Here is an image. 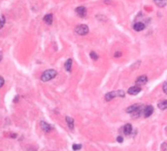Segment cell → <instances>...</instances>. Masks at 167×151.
I'll use <instances>...</instances> for the list:
<instances>
[{"label": "cell", "instance_id": "cell-1", "mask_svg": "<svg viewBox=\"0 0 167 151\" xmlns=\"http://www.w3.org/2000/svg\"><path fill=\"white\" fill-rule=\"evenodd\" d=\"M56 76H57V72L55 70H46L45 72L42 73L41 77H40V80L42 81H49L50 80L54 79Z\"/></svg>", "mask_w": 167, "mask_h": 151}, {"label": "cell", "instance_id": "cell-2", "mask_svg": "<svg viewBox=\"0 0 167 151\" xmlns=\"http://www.w3.org/2000/svg\"><path fill=\"white\" fill-rule=\"evenodd\" d=\"M115 97H125V91L123 90H113L111 92H108L105 94V100L110 101Z\"/></svg>", "mask_w": 167, "mask_h": 151}, {"label": "cell", "instance_id": "cell-3", "mask_svg": "<svg viewBox=\"0 0 167 151\" xmlns=\"http://www.w3.org/2000/svg\"><path fill=\"white\" fill-rule=\"evenodd\" d=\"M75 32L79 35H86L89 34V30L87 25H79L75 28Z\"/></svg>", "mask_w": 167, "mask_h": 151}, {"label": "cell", "instance_id": "cell-4", "mask_svg": "<svg viewBox=\"0 0 167 151\" xmlns=\"http://www.w3.org/2000/svg\"><path fill=\"white\" fill-rule=\"evenodd\" d=\"M153 113V107L151 105H145L142 107V116L145 118H148L152 115Z\"/></svg>", "mask_w": 167, "mask_h": 151}, {"label": "cell", "instance_id": "cell-5", "mask_svg": "<svg viewBox=\"0 0 167 151\" xmlns=\"http://www.w3.org/2000/svg\"><path fill=\"white\" fill-rule=\"evenodd\" d=\"M141 90H142V88L139 85H134V86H131L128 89L127 92L129 93L130 95H137V94H139V93L141 92Z\"/></svg>", "mask_w": 167, "mask_h": 151}, {"label": "cell", "instance_id": "cell-6", "mask_svg": "<svg viewBox=\"0 0 167 151\" xmlns=\"http://www.w3.org/2000/svg\"><path fill=\"white\" fill-rule=\"evenodd\" d=\"M40 128L41 129L45 131V132H49V131H51L52 130V126H50L48 123H46L44 121H41L40 122Z\"/></svg>", "mask_w": 167, "mask_h": 151}, {"label": "cell", "instance_id": "cell-7", "mask_svg": "<svg viewBox=\"0 0 167 151\" xmlns=\"http://www.w3.org/2000/svg\"><path fill=\"white\" fill-rule=\"evenodd\" d=\"M76 13H77V15L80 16V17H86V15H87V9H86V7H84V6H80V7H77L76 8Z\"/></svg>", "mask_w": 167, "mask_h": 151}, {"label": "cell", "instance_id": "cell-8", "mask_svg": "<svg viewBox=\"0 0 167 151\" xmlns=\"http://www.w3.org/2000/svg\"><path fill=\"white\" fill-rule=\"evenodd\" d=\"M147 81H148L147 77H146L145 75H143V76H140V77L137 79L136 83H137L138 85H143V84H145V83L147 82Z\"/></svg>", "mask_w": 167, "mask_h": 151}, {"label": "cell", "instance_id": "cell-9", "mask_svg": "<svg viewBox=\"0 0 167 151\" xmlns=\"http://www.w3.org/2000/svg\"><path fill=\"white\" fill-rule=\"evenodd\" d=\"M123 132L125 135H130L132 132H133V128H132V125L130 124H127L123 127Z\"/></svg>", "mask_w": 167, "mask_h": 151}, {"label": "cell", "instance_id": "cell-10", "mask_svg": "<svg viewBox=\"0 0 167 151\" xmlns=\"http://www.w3.org/2000/svg\"><path fill=\"white\" fill-rule=\"evenodd\" d=\"M145 24L140 23V22H139V23H136L133 26V29L136 31V32H142V31L145 30Z\"/></svg>", "mask_w": 167, "mask_h": 151}, {"label": "cell", "instance_id": "cell-11", "mask_svg": "<svg viewBox=\"0 0 167 151\" xmlns=\"http://www.w3.org/2000/svg\"><path fill=\"white\" fill-rule=\"evenodd\" d=\"M43 21H44V23L47 24V25H51L52 22H53V15H52V14H47V15H45L44 17H43Z\"/></svg>", "mask_w": 167, "mask_h": 151}, {"label": "cell", "instance_id": "cell-12", "mask_svg": "<svg viewBox=\"0 0 167 151\" xmlns=\"http://www.w3.org/2000/svg\"><path fill=\"white\" fill-rule=\"evenodd\" d=\"M66 123L67 125H68V128H70V129H74L75 128V125H74V120L72 119V118H70L69 116H66Z\"/></svg>", "mask_w": 167, "mask_h": 151}, {"label": "cell", "instance_id": "cell-13", "mask_svg": "<svg viewBox=\"0 0 167 151\" xmlns=\"http://www.w3.org/2000/svg\"><path fill=\"white\" fill-rule=\"evenodd\" d=\"M72 64H73L72 59H68L66 62H65L64 67H65V69H66L67 72H71V70H72Z\"/></svg>", "mask_w": 167, "mask_h": 151}, {"label": "cell", "instance_id": "cell-14", "mask_svg": "<svg viewBox=\"0 0 167 151\" xmlns=\"http://www.w3.org/2000/svg\"><path fill=\"white\" fill-rule=\"evenodd\" d=\"M158 108L160 109V110H166L167 109V100H162V101H160V102H158Z\"/></svg>", "mask_w": 167, "mask_h": 151}, {"label": "cell", "instance_id": "cell-15", "mask_svg": "<svg viewBox=\"0 0 167 151\" xmlns=\"http://www.w3.org/2000/svg\"><path fill=\"white\" fill-rule=\"evenodd\" d=\"M154 2H155L156 5L160 8H163L167 4V0H154Z\"/></svg>", "mask_w": 167, "mask_h": 151}, {"label": "cell", "instance_id": "cell-16", "mask_svg": "<svg viewBox=\"0 0 167 151\" xmlns=\"http://www.w3.org/2000/svg\"><path fill=\"white\" fill-rule=\"evenodd\" d=\"M89 56H90V58L92 59V60H97V59H98V55H97L95 52H93V51H91V52L89 53Z\"/></svg>", "mask_w": 167, "mask_h": 151}, {"label": "cell", "instance_id": "cell-17", "mask_svg": "<svg viewBox=\"0 0 167 151\" xmlns=\"http://www.w3.org/2000/svg\"><path fill=\"white\" fill-rule=\"evenodd\" d=\"M4 25H5V18H4L3 15H1V16H0V29H1Z\"/></svg>", "mask_w": 167, "mask_h": 151}, {"label": "cell", "instance_id": "cell-18", "mask_svg": "<svg viewBox=\"0 0 167 151\" xmlns=\"http://www.w3.org/2000/svg\"><path fill=\"white\" fill-rule=\"evenodd\" d=\"M72 148H73V150L78 151V150H80V149L82 148V145H81V144H73Z\"/></svg>", "mask_w": 167, "mask_h": 151}, {"label": "cell", "instance_id": "cell-19", "mask_svg": "<svg viewBox=\"0 0 167 151\" xmlns=\"http://www.w3.org/2000/svg\"><path fill=\"white\" fill-rule=\"evenodd\" d=\"M161 151H167V143L166 142H163L161 144Z\"/></svg>", "mask_w": 167, "mask_h": 151}, {"label": "cell", "instance_id": "cell-20", "mask_svg": "<svg viewBox=\"0 0 167 151\" xmlns=\"http://www.w3.org/2000/svg\"><path fill=\"white\" fill-rule=\"evenodd\" d=\"M162 90H163V92L167 94V82H165V83L163 84V86H162Z\"/></svg>", "mask_w": 167, "mask_h": 151}, {"label": "cell", "instance_id": "cell-21", "mask_svg": "<svg viewBox=\"0 0 167 151\" xmlns=\"http://www.w3.org/2000/svg\"><path fill=\"white\" fill-rule=\"evenodd\" d=\"M120 56H122V53H121V52H119V51L115 52V54H114V57H120Z\"/></svg>", "mask_w": 167, "mask_h": 151}, {"label": "cell", "instance_id": "cell-22", "mask_svg": "<svg viewBox=\"0 0 167 151\" xmlns=\"http://www.w3.org/2000/svg\"><path fill=\"white\" fill-rule=\"evenodd\" d=\"M123 137L122 136H121V135H119V136H117V141H118V142H120V143H122L123 142Z\"/></svg>", "mask_w": 167, "mask_h": 151}, {"label": "cell", "instance_id": "cell-23", "mask_svg": "<svg viewBox=\"0 0 167 151\" xmlns=\"http://www.w3.org/2000/svg\"><path fill=\"white\" fill-rule=\"evenodd\" d=\"M3 84H4V80H3L2 77H0V88L3 86Z\"/></svg>", "mask_w": 167, "mask_h": 151}, {"label": "cell", "instance_id": "cell-24", "mask_svg": "<svg viewBox=\"0 0 167 151\" xmlns=\"http://www.w3.org/2000/svg\"><path fill=\"white\" fill-rule=\"evenodd\" d=\"M112 2V0H104V3L105 4H110Z\"/></svg>", "mask_w": 167, "mask_h": 151}, {"label": "cell", "instance_id": "cell-25", "mask_svg": "<svg viewBox=\"0 0 167 151\" xmlns=\"http://www.w3.org/2000/svg\"><path fill=\"white\" fill-rule=\"evenodd\" d=\"M1 59H2V52H0V61H1Z\"/></svg>", "mask_w": 167, "mask_h": 151}]
</instances>
